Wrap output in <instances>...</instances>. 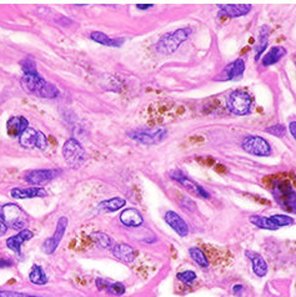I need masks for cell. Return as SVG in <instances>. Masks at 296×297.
I'll list each match as a JSON object with an SVG mask.
<instances>
[{"instance_id": "d4e9b609", "label": "cell", "mask_w": 296, "mask_h": 297, "mask_svg": "<svg viewBox=\"0 0 296 297\" xmlns=\"http://www.w3.org/2000/svg\"><path fill=\"white\" fill-rule=\"evenodd\" d=\"M126 205L125 198H109V200L103 201L99 204V209L103 210V211H108V213H114L120 210L121 207H124Z\"/></svg>"}, {"instance_id": "ffe728a7", "label": "cell", "mask_w": 296, "mask_h": 297, "mask_svg": "<svg viewBox=\"0 0 296 297\" xmlns=\"http://www.w3.org/2000/svg\"><path fill=\"white\" fill-rule=\"evenodd\" d=\"M32 237H33L32 231L24 229V230H21L18 235L13 236V237H9V239L6 240V246H8V248L14 251V252L20 253L21 245H23L24 242L29 241Z\"/></svg>"}, {"instance_id": "d590c367", "label": "cell", "mask_w": 296, "mask_h": 297, "mask_svg": "<svg viewBox=\"0 0 296 297\" xmlns=\"http://www.w3.org/2000/svg\"><path fill=\"white\" fill-rule=\"evenodd\" d=\"M0 297H43V296H30V295L20 294V292H14V291H0Z\"/></svg>"}, {"instance_id": "60d3db41", "label": "cell", "mask_w": 296, "mask_h": 297, "mask_svg": "<svg viewBox=\"0 0 296 297\" xmlns=\"http://www.w3.org/2000/svg\"><path fill=\"white\" fill-rule=\"evenodd\" d=\"M289 131H290V134L293 135L294 139L296 140V121H291L289 124Z\"/></svg>"}, {"instance_id": "83f0119b", "label": "cell", "mask_w": 296, "mask_h": 297, "mask_svg": "<svg viewBox=\"0 0 296 297\" xmlns=\"http://www.w3.org/2000/svg\"><path fill=\"white\" fill-rule=\"evenodd\" d=\"M29 280L30 282H33L34 285H45L48 283V277L47 274L44 272V270L38 265L33 266V270L30 271L29 274Z\"/></svg>"}, {"instance_id": "44dd1931", "label": "cell", "mask_w": 296, "mask_h": 297, "mask_svg": "<svg viewBox=\"0 0 296 297\" xmlns=\"http://www.w3.org/2000/svg\"><path fill=\"white\" fill-rule=\"evenodd\" d=\"M90 39L95 43L100 44V45L110 48H120L125 43L124 38H110L109 35L104 34L101 32H93L90 34Z\"/></svg>"}, {"instance_id": "e575fe53", "label": "cell", "mask_w": 296, "mask_h": 297, "mask_svg": "<svg viewBox=\"0 0 296 297\" xmlns=\"http://www.w3.org/2000/svg\"><path fill=\"white\" fill-rule=\"evenodd\" d=\"M35 146L38 148H40V150H45V148H48V139L43 132H38Z\"/></svg>"}, {"instance_id": "4dcf8cb0", "label": "cell", "mask_w": 296, "mask_h": 297, "mask_svg": "<svg viewBox=\"0 0 296 297\" xmlns=\"http://www.w3.org/2000/svg\"><path fill=\"white\" fill-rule=\"evenodd\" d=\"M20 65H21V69H23L24 75H25V74L38 73V71H36V67H35V63H34L33 59H30V58L24 59V60L20 61Z\"/></svg>"}, {"instance_id": "f35d334b", "label": "cell", "mask_w": 296, "mask_h": 297, "mask_svg": "<svg viewBox=\"0 0 296 297\" xmlns=\"http://www.w3.org/2000/svg\"><path fill=\"white\" fill-rule=\"evenodd\" d=\"M244 291V286L243 285H234L232 286V292H234V295H236V296H241V294H243Z\"/></svg>"}, {"instance_id": "2e32d148", "label": "cell", "mask_w": 296, "mask_h": 297, "mask_svg": "<svg viewBox=\"0 0 296 297\" xmlns=\"http://www.w3.org/2000/svg\"><path fill=\"white\" fill-rule=\"evenodd\" d=\"M252 6L250 4H226L220 6V15H225L229 17L245 16L251 12Z\"/></svg>"}, {"instance_id": "d6a6232c", "label": "cell", "mask_w": 296, "mask_h": 297, "mask_svg": "<svg viewBox=\"0 0 296 297\" xmlns=\"http://www.w3.org/2000/svg\"><path fill=\"white\" fill-rule=\"evenodd\" d=\"M176 277H178V280L181 281V282L191 283L197 280V274L191 270H186V271H182V272H179V274L176 275Z\"/></svg>"}, {"instance_id": "ab89813d", "label": "cell", "mask_w": 296, "mask_h": 297, "mask_svg": "<svg viewBox=\"0 0 296 297\" xmlns=\"http://www.w3.org/2000/svg\"><path fill=\"white\" fill-rule=\"evenodd\" d=\"M13 265V261L9 259H0V267H10Z\"/></svg>"}, {"instance_id": "7bdbcfd3", "label": "cell", "mask_w": 296, "mask_h": 297, "mask_svg": "<svg viewBox=\"0 0 296 297\" xmlns=\"http://www.w3.org/2000/svg\"><path fill=\"white\" fill-rule=\"evenodd\" d=\"M151 6H153V4H138L136 8L140 9V10H147V9L151 8Z\"/></svg>"}, {"instance_id": "603a6c76", "label": "cell", "mask_w": 296, "mask_h": 297, "mask_svg": "<svg viewBox=\"0 0 296 297\" xmlns=\"http://www.w3.org/2000/svg\"><path fill=\"white\" fill-rule=\"evenodd\" d=\"M269 36H270V29L269 26H261L260 32H259V38L255 44V61H259L261 59V55L264 54L266 50L267 45H269Z\"/></svg>"}, {"instance_id": "cb8c5ba5", "label": "cell", "mask_w": 296, "mask_h": 297, "mask_svg": "<svg viewBox=\"0 0 296 297\" xmlns=\"http://www.w3.org/2000/svg\"><path fill=\"white\" fill-rule=\"evenodd\" d=\"M250 222H251L254 226L259 227V229H263V230H270V231H275L278 230L279 227L271 221V218L266 217V216H260V215H252L250 216Z\"/></svg>"}, {"instance_id": "5b68a950", "label": "cell", "mask_w": 296, "mask_h": 297, "mask_svg": "<svg viewBox=\"0 0 296 297\" xmlns=\"http://www.w3.org/2000/svg\"><path fill=\"white\" fill-rule=\"evenodd\" d=\"M0 220L8 227L21 231L27 222V215L18 205L6 204L0 210Z\"/></svg>"}, {"instance_id": "4fadbf2b", "label": "cell", "mask_w": 296, "mask_h": 297, "mask_svg": "<svg viewBox=\"0 0 296 297\" xmlns=\"http://www.w3.org/2000/svg\"><path fill=\"white\" fill-rule=\"evenodd\" d=\"M164 218L166 224L169 225L178 235L181 236V237H186V236L189 235V225L186 224V221H185L179 214H176L175 211H166Z\"/></svg>"}, {"instance_id": "8fae6325", "label": "cell", "mask_w": 296, "mask_h": 297, "mask_svg": "<svg viewBox=\"0 0 296 297\" xmlns=\"http://www.w3.org/2000/svg\"><path fill=\"white\" fill-rule=\"evenodd\" d=\"M59 174H60V170L56 169L32 170L25 175V180L33 185H44L55 179Z\"/></svg>"}, {"instance_id": "ac0fdd59", "label": "cell", "mask_w": 296, "mask_h": 297, "mask_svg": "<svg viewBox=\"0 0 296 297\" xmlns=\"http://www.w3.org/2000/svg\"><path fill=\"white\" fill-rule=\"evenodd\" d=\"M120 221L126 227H139L144 224V218L136 209H125L120 214Z\"/></svg>"}, {"instance_id": "5bb4252c", "label": "cell", "mask_w": 296, "mask_h": 297, "mask_svg": "<svg viewBox=\"0 0 296 297\" xmlns=\"http://www.w3.org/2000/svg\"><path fill=\"white\" fill-rule=\"evenodd\" d=\"M245 256L251 261L252 271L258 277H265L267 275V264L265 259L261 256L260 253L255 252V251H245Z\"/></svg>"}, {"instance_id": "9a60e30c", "label": "cell", "mask_w": 296, "mask_h": 297, "mask_svg": "<svg viewBox=\"0 0 296 297\" xmlns=\"http://www.w3.org/2000/svg\"><path fill=\"white\" fill-rule=\"evenodd\" d=\"M28 128H29V121L24 116H13L6 122L8 135L13 137H19Z\"/></svg>"}, {"instance_id": "b9f144b4", "label": "cell", "mask_w": 296, "mask_h": 297, "mask_svg": "<svg viewBox=\"0 0 296 297\" xmlns=\"http://www.w3.org/2000/svg\"><path fill=\"white\" fill-rule=\"evenodd\" d=\"M6 230H8V226H6V225L4 224V222L1 221V220H0V236L5 235Z\"/></svg>"}, {"instance_id": "8d00e7d4", "label": "cell", "mask_w": 296, "mask_h": 297, "mask_svg": "<svg viewBox=\"0 0 296 297\" xmlns=\"http://www.w3.org/2000/svg\"><path fill=\"white\" fill-rule=\"evenodd\" d=\"M180 205L182 206V209H186L188 211H194L195 210V204L193 202V200L188 198H182V201H180Z\"/></svg>"}, {"instance_id": "f1b7e54d", "label": "cell", "mask_w": 296, "mask_h": 297, "mask_svg": "<svg viewBox=\"0 0 296 297\" xmlns=\"http://www.w3.org/2000/svg\"><path fill=\"white\" fill-rule=\"evenodd\" d=\"M91 237L94 239L97 245L101 248H110L113 246V240L109 235L104 232H95L91 235Z\"/></svg>"}, {"instance_id": "3957f363", "label": "cell", "mask_w": 296, "mask_h": 297, "mask_svg": "<svg viewBox=\"0 0 296 297\" xmlns=\"http://www.w3.org/2000/svg\"><path fill=\"white\" fill-rule=\"evenodd\" d=\"M271 191L282 209L290 210L296 214V191L290 186V183L284 180H275Z\"/></svg>"}, {"instance_id": "ba28073f", "label": "cell", "mask_w": 296, "mask_h": 297, "mask_svg": "<svg viewBox=\"0 0 296 297\" xmlns=\"http://www.w3.org/2000/svg\"><path fill=\"white\" fill-rule=\"evenodd\" d=\"M241 148H243L244 151L254 155V156L266 157L273 154V148L269 144V141L265 140L264 137L258 136V135H250V136L245 137L241 143Z\"/></svg>"}, {"instance_id": "9c48e42d", "label": "cell", "mask_w": 296, "mask_h": 297, "mask_svg": "<svg viewBox=\"0 0 296 297\" xmlns=\"http://www.w3.org/2000/svg\"><path fill=\"white\" fill-rule=\"evenodd\" d=\"M170 178L173 179V180H175L176 182H179L180 185H182L186 190H189L190 192L199 196V198H210V194H209L204 187L200 186L199 183H197L195 181L191 180L190 178H188L181 170H173V171L170 172Z\"/></svg>"}, {"instance_id": "1f68e13d", "label": "cell", "mask_w": 296, "mask_h": 297, "mask_svg": "<svg viewBox=\"0 0 296 297\" xmlns=\"http://www.w3.org/2000/svg\"><path fill=\"white\" fill-rule=\"evenodd\" d=\"M265 131H266L267 134L274 135V136L276 137H284L285 134H286V128H285L284 125H281V124H276V125L266 128Z\"/></svg>"}, {"instance_id": "74e56055", "label": "cell", "mask_w": 296, "mask_h": 297, "mask_svg": "<svg viewBox=\"0 0 296 297\" xmlns=\"http://www.w3.org/2000/svg\"><path fill=\"white\" fill-rule=\"evenodd\" d=\"M109 285H110V283H109L106 280L97 279V287L99 288V290H108Z\"/></svg>"}, {"instance_id": "836d02e7", "label": "cell", "mask_w": 296, "mask_h": 297, "mask_svg": "<svg viewBox=\"0 0 296 297\" xmlns=\"http://www.w3.org/2000/svg\"><path fill=\"white\" fill-rule=\"evenodd\" d=\"M108 291L112 295H115V296H121V295L125 294V286L120 282L110 283L108 287Z\"/></svg>"}, {"instance_id": "52a82bcc", "label": "cell", "mask_w": 296, "mask_h": 297, "mask_svg": "<svg viewBox=\"0 0 296 297\" xmlns=\"http://www.w3.org/2000/svg\"><path fill=\"white\" fill-rule=\"evenodd\" d=\"M130 139L143 144V145H155L162 143L167 135V130L165 128L159 129H136L128 132Z\"/></svg>"}, {"instance_id": "30bf717a", "label": "cell", "mask_w": 296, "mask_h": 297, "mask_svg": "<svg viewBox=\"0 0 296 297\" xmlns=\"http://www.w3.org/2000/svg\"><path fill=\"white\" fill-rule=\"evenodd\" d=\"M67 226V218L65 216L59 218L58 224H56V230L54 232V235L49 239H47L44 241V244L41 245V250L44 251L45 253L50 255V253L55 252V250L58 248L59 244L62 241L63 236H64L65 230H66Z\"/></svg>"}, {"instance_id": "e0dca14e", "label": "cell", "mask_w": 296, "mask_h": 297, "mask_svg": "<svg viewBox=\"0 0 296 297\" xmlns=\"http://www.w3.org/2000/svg\"><path fill=\"white\" fill-rule=\"evenodd\" d=\"M113 255L116 257L119 261L125 262V264H130L136 257V251L134 250L132 246L128 244H116L113 248Z\"/></svg>"}, {"instance_id": "484cf974", "label": "cell", "mask_w": 296, "mask_h": 297, "mask_svg": "<svg viewBox=\"0 0 296 297\" xmlns=\"http://www.w3.org/2000/svg\"><path fill=\"white\" fill-rule=\"evenodd\" d=\"M36 136H38V131H36L35 129L28 128L27 130L24 131L23 134L19 136V144L25 148H33V146H35Z\"/></svg>"}, {"instance_id": "d6986e66", "label": "cell", "mask_w": 296, "mask_h": 297, "mask_svg": "<svg viewBox=\"0 0 296 297\" xmlns=\"http://www.w3.org/2000/svg\"><path fill=\"white\" fill-rule=\"evenodd\" d=\"M10 195L14 198H45L47 191L43 187H14L10 191Z\"/></svg>"}, {"instance_id": "8992f818", "label": "cell", "mask_w": 296, "mask_h": 297, "mask_svg": "<svg viewBox=\"0 0 296 297\" xmlns=\"http://www.w3.org/2000/svg\"><path fill=\"white\" fill-rule=\"evenodd\" d=\"M63 155L66 164L73 169H78L84 164L86 159V154L82 144L77 139H69L65 141L63 146Z\"/></svg>"}, {"instance_id": "7c38bea8", "label": "cell", "mask_w": 296, "mask_h": 297, "mask_svg": "<svg viewBox=\"0 0 296 297\" xmlns=\"http://www.w3.org/2000/svg\"><path fill=\"white\" fill-rule=\"evenodd\" d=\"M245 67H247L245 61L243 59H236L224 69L223 74L219 76V80H226V82L240 80L245 73Z\"/></svg>"}, {"instance_id": "277c9868", "label": "cell", "mask_w": 296, "mask_h": 297, "mask_svg": "<svg viewBox=\"0 0 296 297\" xmlns=\"http://www.w3.org/2000/svg\"><path fill=\"white\" fill-rule=\"evenodd\" d=\"M252 98L244 90H235L229 94L226 100V108L234 115H247L251 110Z\"/></svg>"}, {"instance_id": "4316f807", "label": "cell", "mask_w": 296, "mask_h": 297, "mask_svg": "<svg viewBox=\"0 0 296 297\" xmlns=\"http://www.w3.org/2000/svg\"><path fill=\"white\" fill-rule=\"evenodd\" d=\"M189 255L193 259V261L195 264L200 266L202 268H208L209 267V260L208 256L205 255V252L199 248H189Z\"/></svg>"}, {"instance_id": "7402d4cb", "label": "cell", "mask_w": 296, "mask_h": 297, "mask_svg": "<svg viewBox=\"0 0 296 297\" xmlns=\"http://www.w3.org/2000/svg\"><path fill=\"white\" fill-rule=\"evenodd\" d=\"M285 55H286V49H285V48L282 47L271 48V49L263 56V59H261V65L267 67L271 66V65L278 64L279 61L281 60Z\"/></svg>"}, {"instance_id": "7a4b0ae2", "label": "cell", "mask_w": 296, "mask_h": 297, "mask_svg": "<svg viewBox=\"0 0 296 297\" xmlns=\"http://www.w3.org/2000/svg\"><path fill=\"white\" fill-rule=\"evenodd\" d=\"M191 33H193L191 28H180V29L175 30V32L166 33V34L163 35L162 38L159 39L158 43H156V51H158L159 54H163V55L173 54L174 51L178 50V48H179L184 41L188 40Z\"/></svg>"}, {"instance_id": "f546056e", "label": "cell", "mask_w": 296, "mask_h": 297, "mask_svg": "<svg viewBox=\"0 0 296 297\" xmlns=\"http://www.w3.org/2000/svg\"><path fill=\"white\" fill-rule=\"evenodd\" d=\"M270 218H271V221H273L278 227L291 226V225L295 224V220L287 215H273L270 216Z\"/></svg>"}, {"instance_id": "6da1fadb", "label": "cell", "mask_w": 296, "mask_h": 297, "mask_svg": "<svg viewBox=\"0 0 296 297\" xmlns=\"http://www.w3.org/2000/svg\"><path fill=\"white\" fill-rule=\"evenodd\" d=\"M20 84L27 93L36 95L44 99H53L59 95L58 87L53 84H49L41 78L38 73L25 74L20 79Z\"/></svg>"}]
</instances>
